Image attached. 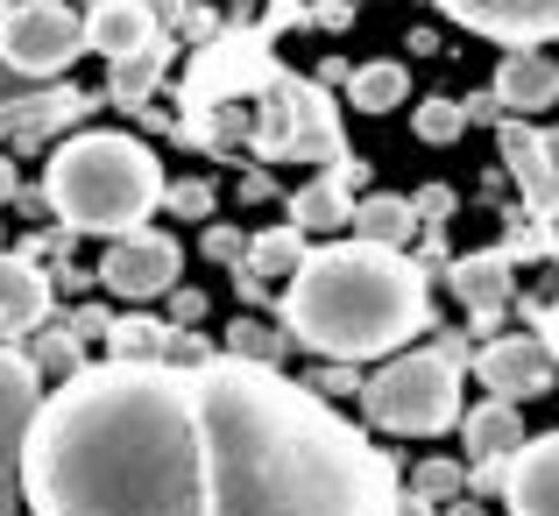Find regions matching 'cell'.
Listing matches in <instances>:
<instances>
[{"instance_id": "d4e9b609", "label": "cell", "mask_w": 559, "mask_h": 516, "mask_svg": "<svg viewBox=\"0 0 559 516\" xmlns=\"http://www.w3.org/2000/svg\"><path fill=\"white\" fill-rule=\"evenodd\" d=\"M411 495H425L432 509L461 503V495H467V467H453V460H425L418 475H411Z\"/></svg>"}, {"instance_id": "4dcf8cb0", "label": "cell", "mask_w": 559, "mask_h": 516, "mask_svg": "<svg viewBox=\"0 0 559 516\" xmlns=\"http://www.w3.org/2000/svg\"><path fill=\"white\" fill-rule=\"evenodd\" d=\"M205 255L213 262H234V269H241V255H248V241L234 227H205Z\"/></svg>"}, {"instance_id": "60d3db41", "label": "cell", "mask_w": 559, "mask_h": 516, "mask_svg": "<svg viewBox=\"0 0 559 516\" xmlns=\"http://www.w3.org/2000/svg\"><path fill=\"white\" fill-rule=\"evenodd\" d=\"M85 8H107V0H85Z\"/></svg>"}, {"instance_id": "ffe728a7", "label": "cell", "mask_w": 559, "mask_h": 516, "mask_svg": "<svg viewBox=\"0 0 559 516\" xmlns=\"http://www.w3.org/2000/svg\"><path fill=\"white\" fill-rule=\"evenodd\" d=\"M411 233H418L411 199H396V191H369V199H355V241L404 248V255H411Z\"/></svg>"}, {"instance_id": "603a6c76", "label": "cell", "mask_w": 559, "mask_h": 516, "mask_svg": "<svg viewBox=\"0 0 559 516\" xmlns=\"http://www.w3.org/2000/svg\"><path fill=\"white\" fill-rule=\"evenodd\" d=\"M411 99V71L404 64H361L355 79H347V107L355 113H390Z\"/></svg>"}, {"instance_id": "d590c367", "label": "cell", "mask_w": 559, "mask_h": 516, "mask_svg": "<svg viewBox=\"0 0 559 516\" xmlns=\"http://www.w3.org/2000/svg\"><path fill=\"white\" fill-rule=\"evenodd\" d=\"M312 22H326V28H347V0H319V8H312Z\"/></svg>"}, {"instance_id": "f35d334b", "label": "cell", "mask_w": 559, "mask_h": 516, "mask_svg": "<svg viewBox=\"0 0 559 516\" xmlns=\"http://www.w3.org/2000/svg\"><path fill=\"white\" fill-rule=\"evenodd\" d=\"M447 516H489V509H481V503H467V495H461V503H447Z\"/></svg>"}, {"instance_id": "30bf717a", "label": "cell", "mask_w": 559, "mask_h": 516, "mask_svg": "<svg viewBox=\"0 0 559 516\" xmlns=\"http://www.w3.org/2000/svg\"><path fill=\"white\" fill-rule=\"evenodd\" d=\"M461 28L503 43V50H546L559 43V0H432Z\"/></svg>"}, {"instance_id": "44dd1931", "label": "cell", "mask_w": 559, "mask_h": 516, "mask_svg": "<svg viewBox=\"0 0 559 516\" xmlns=\"http://www.w3.org/2000/svg\"><path fill=\"white\" fill-rule=\"evenodd\" d=\"M164 71H170V36H156L150 50H135V57H121V64H114L107 99H114V107H128V113H142V107H150V93L164 85Z\"/></svg>"}, {"instance_id": "836d02e7", "label": "cell", "mask_w": 559, "mask_h": 516, "mask_svg": "<svg viewBox=\"0 0 559 516\" xmlns=\"http://www.w3.org/2000/svg\"><path fill=\"white\" fill-rule=\"evenodd\" d=\"M532 326H538V340H546L552 368H559V304H532Z\"/></svg>"}, {"instance_id": "d6a6232c", "label": "cell", "mask_w": 559, "mask_h": 516, "mask_svg": "<svg viewBox=\"0 0 559 516\" xmlns=\"http://www.w3.org/2000/svg\"><path fill=\"white\" fill-rule=\"evenodd\" d=\"M205 319V298L199 290H170V333H191Z\"/></svg>"}, {"instance_id": "8992f818", "label": "cell", "mask_w": 559, "mask_h": 516, "mask_svg": "<svg viewBox=\"0 0 559 516\" xmlns=\"http://www.w3.org/2000/svg\"><path fill=\"white\" fill-rule=\"evenodd\" d=\"M79 50H85V14H71L64 0H14L0 14V64L22 79H57V71H71Z\"/></svg>"}, {"instance_id": "ba28073f", "label": "cell", "mask_w": 559, "mask_h": 516, "mask_svg": "<svg viewBox=\"0 0 559 516\" xmlns=\"http://www.w3.org/2000/svg\"><path fill=\"white\" fill-rule=\"evenodd\" d=\"M36 404H43L36 361L0 347V516H28V503H22V439H28Z\"/></svg>"}, {"instance_id": "7a4b0ae2", "label": "cell", "mask_w": 559, "mask_h": 516, "mask_svg": "<svg viewBox=\"0 0 559 516\" xmlns=\"http://www.w3.org/2000/svg\"><path fill=\"white\" fill-rule=\"evenodd\" d=\"M213 453V516H396L404 475L361 424L284 368L213 353L191 368Z\"/></svg>"}, {"instance_id": "7402d4cb", "label": "cell", "mask_w": 559, "mask_h": 516, "mask_svg": "<svg viewBox=\"0 0 559 516\" xmlns=\"http://www.w3.org/2000/svg\"><path fill=\"white\" fill-rule=\"evenodd\" d=\"M170 353V319H156V312H128V319H114V333H107V361H135V368H150V361H164Z\"/></svg>"}, {"instance_id": "e575fe53", "label": "cell", "mask_w": 559, "mask_h": 516, "mask_svg": "<svg viewBox=\"0 0 559 516\" xmlns=\"http://www.w3.org/2000/svg\"><path fill=\"white\" fill-rule=\"evenodd\" d=\"M347 79H355V71H347L341 57H326V64H319V79H312V85H319V93H326V85H341V93H347Z\"/></svg>"}, {"instance_id": "9c48e42d", "label": "cell", "mask_w": 559, "mask_h": 516, "mask_svg": "<svg viewBox=\"0 0 559 516\" xmlns=\"http://www.w3.org/2000/svg\"><path fill=\"white\" fill-rule=\"evenodd\" d=\"M475 382L489 389V404H524V396H546L552 389V353L538 333H496V340L475 347Z\"/></svg>"}, {"instance_id": "ac0fdd59", "label": "cell", "mask_w": 559, "mask_h": 516, "mask_svg": "<svg viewBox=\"0 0 559 516\" xmlns=\"http://www.w3.org/2000/svg\"><path fill=\"white\" fill-rule=\"evenodd\" d=\"M461 439H467V453H475V467H510V453L524 446V418H518V404H489V396H481L475 410H467L461 418Z\"/></svg>"}, {"instance_id": "52a82bcc", "label": "cell", "mask_w": 559, "mask_h": 516, "mask_svg": "<svg viewBox=\"0 0 559 516\" xmlns=\"http://www.w3.org/2000/svg\"><path fill=\"white\" fill-rule=\"evenodd\" d=\"M178 269H185V248L170 241V233H156V227L121 233V241H107V255H99V284H107L121 304L170 298V290H178Z\"/></svg>"}, {"instance_id": "b9f144b4", "label": "cell", "mask_w": 559, "mask_h": 516, "mask_svg": "<svg viewBox=\"0 0 559 516\" xmlns=\"http://www.w3.org/2000/svg\"><path fill=\"white\" fill-rule=\"evenodd\" d=\"M8 8H14V0H0V14H8Z\"/></svg>"}, {"instance_id": "83f0119b", "label": "cell", "mask_w": 559, "mask_h": 516, "mask_svg": "<svg viewBox=\"0 0 559 516\" xmlns=\"http://www.w3.org/2000/svg\"><path fill=\"white\" fill-rule=\"evenodd\" d=\"M164 205H170L178 219H205V213H213V184H205V177H185V184L164 191Z\"/></svg>"}, {"instance_id": "ab89813d", "label": "cell", "mask_w": 559, "mask_h": 516, "mask_svg": "<svg viewBox=\"0 0 559 516\" xmlns=\"http://www.w3.org/2000/svg\"><path fill=\"white\" fill-rule=\"evenodd\" d=\"M546 149H552V170H559V128H546Z\"/></svg>"}, {"instance_id": "7c38bea8", "label": "cell", "mask_w": 559, "mask_h": 516, "mask_svg": "<svg viewBox=\"0 0 559 516\" xmlns=\"http://www.w3.org/2000/svg\"><path fill=\"white\" fill-rule=\"evenodd\" d=\"M503 503H510V516H559V432H538L510 453Z\"/></svg>"}, {"instance_id": "f546056e", "label": "cell", "mask_w": 559, "mask_h": 516, "mask_svg": "<svg viewBox=\"0 0 559 516\" xmlns=\"http://www.w3.org/2000/svg\"><path fill=\"white\" fill-rule=\"evenodd\" d=\"M64 333H71L79 347H85V340H107V333H114V312H99V304H85V312H71V326H64Z\"/></svg>"}, {"instance_id": "4fadbf2b", "label": "cell", "mask_w": 559, "mask_h": 516, "mask_svg": "<svg viewBox=\"0 0 559 516\" xmlns=\"http://www.w3.org/2000/svg\"><path fill=\"white\" fill-rule=\"evenodd\" d=\"M496 142H503V164L510 177H518V191H524V213H559V170H552V149H546V128H532V121H496Z\"/></svg>"}, {"instance_id": "2e32d148", "label": "cell", "mask_w": 559, "mask_h": 516, "mask_svg": "<svg viewBox=\"0 0 559 516\" xmlns=\"http://www.w3.org/2000/svg\"><path fill=\"white\" fill-rule=\"evenodd\" d=\"M50 304H57V290L36 269V255H0V347L36 333L50 319Z\"/></svg>"}, {"instance_id": "4316f807", "label": "cell", "mask_w": 559, "mask_h": 516, "mask_svg": "<svg viewBox=\"0 0 559 516\" xmlns=\"http://www.w3.org/2000/svg\"><path fill=\"white\" fill-rule=\"evenodd\" d=\"M28 361H36V375H57V382H71V375L85 368V361H79V340H71V333H43Z\"/></svg>"}, {"instance_id": "1f68e13d", "label": "cell", "mask_w": 559, "mask_h": 516, "mask_svg": "<svg viewBox=\"0 0 559 516\" xmlns=\"http://www.w3.org/2000/svg\"><path fill=\"white\" fill-rule=\"evenodd\" d=\"M312 389H319V396H361V375H355V368H341V361H326Z\"/></svg>"}, {"instance_id": "5bb4252c", "label": "cell", "mask_w": 559, "mask_h": 516, "mask_svg": "<svg viewBox=\"0 0 559 516\" xmlns=\"http://www.w3.org/2000/svg\"><path fill=\"white\" fill-rule=\"evenodd\" d=\"M305 255H312V241H305L290 219H284V227H270V233H255V241H248V255H241V269H234L241 304H270V284L290 290V276L305 269Z\"/></svg>"}, {"instance_id": "74e56055", "label": "cell", "mask_w": 559, "mask_h": 516, "mask_svg": "<svg viewBox=\"0 0 559 516\" xmlns=\"http://www.w3.org/2000/svg\"><path fill=\"white\" fill-rule=\"evenodd\" d=\"M8 199H14V164L0 156V205H8Z\"/></svg>"}, {"instance_id": "e0dca14e", "label": "cell", "mask_w": 559, "mask_h": 516, "mask_svg": "<svg viewBox=\"0 0 559 516\" xmlns=\"http://www.w3.org/2000/svg\"><path fill=\"white\" fill-rule=\"evenodd\" d=\"M164 36V22L150 14V0H107V8H85V50H99L107 64L150 50Z\"/></svg>"}, {"instance_id": "7bdbcfd3", "label": "cell", "mask_w": 559, "mask_h": 516, "mask_svg": "<svg viewBox=\"0 0 559 516\" xmlns=\"http://www.w3.org/2000/svg\"><path fill=\"white\" fill-rule=\"evenodd\" d=\"M552 255H559V248H552Z\"/></svg>"}, {"instance_id": "484cf974", "label": "cell", "mask_w": 559, "mask_h": 516, "mask_svg": "<svg viewBox=\"0 0 559 516\" xmlns=\"http://www.w3.org/2000/svg\"><path fill=\"white\" fill-rule=\"evenodd\" d=\"M411 128H418V142H461L467 107H461V99H425V107L411 113Z\"/></svg>"}, {"instance_id": "d6986e66", "label": "cell", "mask_w": 559, "mask_h": 516, "mask_svg": "<svg viewBox=\"0 0 559 516\" xmlns=\"http://www.w3.org/2000/svg\"><path fill=\"white\" fill-rule=\"evenodd\" d=\"M290 227L312 241V233H341L355 227V191L341 184V177H312V184L290 191Z\"/></svg>"}, {"instance_id": "8fae6325", "label": "cell", "mask_w": 559, "mask_h": 516, "mask_svg": "<svg viewBox=\"0 0 559 516\" xmlns=\"http://www.w3.org/2000/svg\"><path fill=\"white\" fill-rule=\"evenodd\" d=\"M453 298L475 312V333H496V319L510 312V298H518V262L503 255V248H481V255H461L447 269Z\"/></svg>"}, {"instance_id": "3957f363", "label": "cell", "mask_w": 559, "mask_h": 516, "mask_svg": "<svg viewBox=\"0 0 559 516\" xmlns=\"http://www.w3.org/2000/svg\"><path fill=\"white\" fill-rule=\"evenodd\" d=\"M432 326V269L404 248L376 241H326L305 255V269L284 290V333L290 347L319 361H396Z\"/></svg>"}, {"instance_id": "9a60e30c", "label": "cell", "mask_w": 559, "mask_h": 516, "mask_svg": "<svg viewBox=\"0 0 559 516\" xmlns=\"http://www.w3.org/2000/svg\"><path fill=\"white\" fill-rule=\"evenodd\" d=\"M489 99L510 121H532V113H546L559 99V64L546 50H503V64H496V79H489Z\"/></svg>"}, {"instance_id": "8d00e7d4", "label": "cell", "mask_w": 559, "mask_h": 516, "mask_svg": "<svg viewBox=\"0 0 559 516\" xmlns=\"http://www.w3.org/2000/svg\"><path fill=\"white\" fill-rule=\"evenodd\" d=\"M396 516H439V509L425 503V495H404V503H396Z\"/></svg>"}, {"instance_id": "f1b7e54d", "label": "cell", "mask_w": 559, "mask_h": 516, "mask_svg": "<svg viewBox=\"0 0 559 516\" xmlns=\"http://www.w3.org/2000/svg\"><path fill=\"white\" fill-rule=\"evenodd\" d=\"M411 213H418V227H447V213H453V191H447V184H425L418 199H411Z\"/></svg>"}, {"instance_id": "6da1fadb", "label": "cell", "mask_w": 559, "mask_h": 516, "mask_svg": "<svg viewBox=\"0 0 559 516\" xmlns=\"http://www.w3.org/2000/svg\"><path fill=\"white\" fill-rule=\"evenodd\" d=\"M28 516H213L199 389L170 361H99L50 382L22 439Z\"/></svg>"}, {"instance_id": "5b68a950", "label": "cell", "mask_w": 559, "mask_h": 516, "mask_svg": "<svg viewBox=\"0 0 559 516\" xmlns=\"http://www.w3.org/2000/svg\"><path fill=\"white\" fill-rule=\"evenodd\" d=\"M361 418L390 439H439L467 418L461 396V368L439 361L432 347H411L396 361H382L369 382H361Z\"/></svg>"}, {"instance_id": "277c9868", "label": "cell", "mask_w": 559, "mask_h": 516, "mask_svg": "<svg viewBox=\"0 0 559 516\" xmlns=\"http://www.w3.org/2000/svg\"><path fill=\"white\" fill-rule=\"evenodd\" d=\"M164 191L170 177L156 149L135 135H114V128H85V135L57 142L50 170H43V199L64 219V233H107V241L150 227Z\"/></svg>"}, {"instance_id": "cb8c5ba5", "label": "cell", "mask_w": 559, "mask_h": 516, "mask_svg": "<svg viewBox=\"0 0 559 516\" xmlns=\"http://www.w3.org/2000/svg\"><path fill=\"white\" fill-rule=\"evenodd\" d=\"M284 347H290V333L262 326V319H234V326H227V347H219V353H234V361H255V368H276V361H284Z\"/></svg>"}]
</instances>
